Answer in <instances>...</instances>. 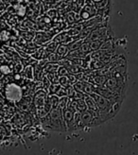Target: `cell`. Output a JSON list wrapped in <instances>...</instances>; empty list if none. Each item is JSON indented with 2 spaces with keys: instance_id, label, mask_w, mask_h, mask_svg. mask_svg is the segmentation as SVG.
<instances>
[{
  "instance_id": "obj_1",
  "label": "cell",
  "mask_w": 138,
  "mask_h": 155,
  "mask_svg": "<svg viewBox=\"0 0 138 155\" xmlns=\"http://www.w3.org/2000/svg\"><path fill=\"white\" fill-rule=\"evenodd\" d=\"M48 122L43 123L44 125L48 124L44 128L50 130H57V131H65L66 127L63 118V110L60 107L52 108L50 112L48 113V115L47 116Z\"/></svg>"
},
{
  "instance_id": "obj_2",
  "label": "cell",
  "mask_w": 138,
  "mask_h": 155,
  "mask_svg": "<svg viewBox=\"0 0 138 155\" xmlns=\"http://www.w3.org/2000/svg\"><path fill=\"white\" fill-rule=\"evenodd\" d=\"M93 119V114L90 110H85L80 113V119L77 123L76 130H82L85 129L87 126L90 127L91 125V121Z\"/></svg>"
},
{
  "instance_id": "obj_3",
  "label": "cell",
  "mask_w": 138,
  "mask_h": 155,
  "mask_svg": "<svg viewBox=\"0 0 138 155\" xmlns=\"http://www.w3.org/2000/svg\"><path fill=\"white\" fill-rule=\"evenodd\" d=\"M7 97L12 100V101H18L22 97V92L18 85L15 84H9L6 89Z\"/></svg>"
},
{
  "instance_id": "obj_4",
  "label": "cell",
  "mask_w": 138,
  "mask_h": 155,
  "mask_svg": "<svg viewBox=\"0 0 138 155\" xmlns=\"http://www.w3.org/2000/svg\"><path fill=\"white\" fill-rule=\"evenodd\" d=\"M97 9H95L94 7H92V5L87 4L85 5V7L83 8L81 12H80V18L81 20H90L92 16H94L95 13L93 11H96Z\"/></svg>"
},
{
  "instance_id": "obj_5",
  "label": "cell",
  "mask_w": 138,
  "mask_h": 155,
  "mask_svg": "<svg viewBox=\"0 0 138 155\" xmlns=\"http://www.w3.org/2000/svg\"><path fill=\"white\" fill-rule=\"evenodd\" d=\"M68 52H69V45L67 44L59 45L56 48V53L60 58H64L67 56Z\"/></svg>"
},
{
  "instance_id": "obj_6",
  "label": "cell",
  "mask_w": 138,
  "mask_h": 155,
  "mask_svg": "<svg viewBox=\"0 0 138 155\" xmlns=\"http://www.w3.org/2000/svg\"><path fill=\"white\" fill-rule=\"evenodd\" d=\"M77 110L79 112H83L87 110V105L84 99H77Z\"/></svg>"
},
{
  "instance_id": "obj_7",
  "label": "cell",
  "mask_w": 138,
  "mask_h": 155,
  "mask_svg": "<svg viewBox=\"0 0 138 155\" xmlns=\"http://www.w3.org/2000/svg\"><path fill=\"white\" fill-rule=\"evenodd\" d=\"M58 74H59V76L60 77H62V76H67L68 75V70L66 69V67L65 66H60L59 68H58Z\"/></svg>"
},
{
  "instance_id": "obj_8",
  "label": "cell",
  "mask_w": 138,
  "mask_h": 155,
  "mask_svg": "<svg viewBox=\"0 0 138 155\" xmlns=\"http://www.w3.org/2000/svg\"><path fill=\"white\" fill-rule=\"evenodd\" d=\"M59 59H60V57L57 55V53L56 54H54V53H51V55L48 57V61H50V63H56V61H59Z\"/></svg>"
},
{
  "instance_id": "obj_9",
  "label": "cell",
  "mask_w": 138,
  "mask_h": 155,
  "mask_svg": "<svg viewBox=\"0 0 138 155\" xmlns=\"http://www.w3.org/2000/svg\"><path fill=\"white\" fill-rule=\"evenodd\" d=\"M91 1L96 5V4H97V3H99V2H101L102 0H91Z\"/></svg>"
}]
</instances>
